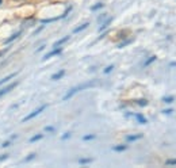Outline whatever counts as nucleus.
Segmentation results:
<instances>
[{
	"instance_id": "obj_1",
	"label": "nucleus",
	"mask_w": 176,
	"mask_h": 168,
	"mask_svg": "<svg viewBox=\"0 0 176 168\" xmlns=\"http://www.w3.org/2000/svg\"><path fill=\"white\" fill-rule=\"evenodd\" d=\"M95 86H96V81H87V83H83V84H79V86L73 87V88H70L69 91H68L67 94L64 95L62 100H64V102L69 100V99L72 98V96H75L76 94H79L80 91H84V89L91 88V87H95Z\"/></svg>"
},
{
	"instance_id": "obj_2",
	"label": "nucleus",
	"mask_w": 176,
	"mask_h": 168,
	"mask_svg": "<svg viewBox=\"0 0 176 168\" xmlns=\"http://www.w3.org/2000/svg\"><path fill=\"white\" fill-rule=\"evenodd\" d=\"M46 107H48V105H42V106H39L38 108H35L34 111H31L29 115H26L25 118L22 119V122H27V121H30V119H33V118H35V117H38L39 114H41L42 111H45L46 110Z\"/></svg>"
},
{
	"instance_id": "obj_3",
	"label": "nucleus",
	"mask_w": 176,
	"mask_h": 168,
	"mask_svg": "<svg viewBox=\"0 0 176 168\" xmlns=\"http://www.w3.org/2000/svg\"><path fill=\"white\" fill-rule=\"evenodd\" d=\"M72 11V7H68L67 10H65V12L62 14V15L57 16V18H51V19H42L41 23H43V25H46V23H51V22H56V20H60V19H64V18H67V15Z\"/></svg>"
},
{
	"instance_id": "obj_4",
	"label": "nucleus",
	"mask_w": 176,
	"mask_h": 168,
	"mask_svg": "<svg viewBox=\"0 0 176 168\" xmlns=\"http://www.w3.org/2000/svg\"><path fill=\"white\" fill-rule=\"evenodd\" d=\"M16 84H18V83H16V81H14V83H10V84L7 83V86H6V87H3V88H0V98H3V96L6 95V94H8V92H10L11 89H12L14 87L16 86Z\"/></svg>"
},
{
	"instance_id": "obj_5",
	"label": "nucleus",
	"mask_w": 176,
	"mask_h": 168,
	"mask_svg": "<svg viewBox=\"0 0 176 168\" xmlns=\"http://www.w3.org/2000/svg\"><path fill=\"white\" fill-rule=\"evenodd\" d=\"M61 53H62V48H61V46L60 48H53V50L43 56V60H49V58L54 57V56H58V54H61Z\"/></svg>"
},
{
	"instance_id": "obj_6",
	"label": "nucleus",
	"mask_w": 176,
	"mask_h": 168,
	"mask_svg": "<svg viewBox=\"0 0 176 168\" xmlns=\"http://www.w3.org/2000/svg\"><path fill=\"white\" fill-rule=\"evenodd\" d=\"M127 115H130V117H134L135 119H137L140 124H142V125L148 124V119H146V118H145L142 114H127Z\"/></svg>"
},
{
	"instance_id": "obj_7",
	"label": "nucleus",
	"mask_w": 176,
	"mask_h": 168,
	"mask_svg": "<svg viewBox=\"0 0 176 168\" xmlns=\"http://www.w3.org/2000/svg\"><path fill=\"white\" fill-rule=\"evenodd\" d=\"M20 34H22V30H19V31H16V33H14V34L11 35L10 38H7L6 41H4V45H8V44H11V42H12V41H15V39L18 38V37H19Z\"/></svg>"
},
{
	"instance_id": "obj_8",
	"label": "nucleus",
	"mask_w": 176,
	"mask_h": 168,
	"mask_svg": "<svg viewBox=\"0 0 176 168\" xmlns=\"http://www.w3.org/2000/svg\"><path fill=\"white\" fill-rule=\"evenodd\" d=\"M16 76V73H10V75H8V76H6V77H3V79L0 80V87L3 86V84H7V83L10 81L11 79H14V77Z\"/></svg>"
},
{
	"instance_id": "obj_9",
	"label": "nucleus",
	"mask_w": 176,
	"mask_h": 168,
	"mask_svg": "<svg viewBox=\"0 0 176 168\" xmlns=\"http://www.w3.org/2000/svg\"><path fill=\"white\" fill-rule=\"evenodd\" d=\"M69 35H67V37H64V38H61V39H58L57 42H54V45H53V48H58V46H61V45H64L67 41H69Z\"/></svg>"
},
{
	"instance_id": "obj_10",
	"label": "nucleus",
	"mask_w": 176,
	"mask_h": 168,
	"mask_svg": "<svg viewBox=\"0 0 176 168\" xmlns=\"http://www.w3.org/2000/svg\"><path fill=\"white\" fill-rule=\"evenodd\" d=\"M111 22H112V18H109V19L106 18V20L102 23V26L99 27V31H103V30H106V29H107V27L110 26V23H111Z\"/></svg>"
},
{
	"instance_id": "obj_11",
	"label": "nucleus",
	"mask_w": 176,
	"mask_h": 168,
	"mask_svg": "<svg viewBox=\"0 0 176 168\" xmlns=\"http://www.w3.org/2000/svg\"><path fill=\"white\" fill-rule=\"evenodd\" d=\"M88 26H90V23H88V22L81 23V25L79 26V27H76V29L73 30V33H75V34H77V33H80V31H83V30H85L87 27H88Z\"/></svg>"
},
{
	"instance_id": "obj_12",
	"label": "nucleus",
	"mask_w": 176,
	"mask_h": 168,
	"mask_svg": "<svg viewBox=\"0 0 176 168\" xmlns=\"http://www.w3.org/2000/svg\"><path fill=\"white\" fill-rule=\"evenodd\" d=\"M65 75V71L64 69H61V71H58L57 73H54L53 76H51V80H58V79H61V77Z\"/></svg>"
},
{
	"instance_id": "obj_13",
	"label": "nucleus",
	"mask_w": 176,
	"mask_h": 168,
	"mask_svg": "<svg viewBox=\"0 0 176 168\" xmlns=\"http://www.w3.org/2000/svg\"><path fill=\"white\" fill-rule=\"evenodd\" d=\"M142 138V134H133V136H127L126 137V140H127L129 143H131V141H137V140Z\"/></svg>"
},
{
	"instance_id": "obj_14",
	"label": "nucleus",
	"mask_w": 176,
	"mask_h": 168,
	"mask_svg": "<svg viewBox=\"0 0 176 168\" xmlns=\"http://www.w3.org/2000/svg\"><path fill=\"white\" fill-rule=\"evenodd\" d=\"M127 149V145H125V144H122V145H117L112 148V151H115V152H123V151H126Z\"/></svg>"
},
{
	"instance_id": "obj_15",
	"label": "nucleus",
	"mask_w": 176,
	"mask_h": 168,
	"mask_svg": "<svg viewBox=\"0 0 176 168\" xmlns=\"http://www.w3.org/2000/svg\"><path fill=\"white\" fill-rule=\"evenodd\" d=\"M135 105L141 106V107H145V106H148V100L146 99H137V100H135Z\"/></svg>"
},
{
	"instance_id": "obj_16",
	"label": "nucleus",
	"mask_w": 176,
	"mask_h": 168,
	"mask_svg": "<svg viewBox=\"0 0 176 168\" xmlns=\"http://www.w3.org/2000/svg\"><path fill=\"white\" fill-rule=\"evenodd\" d=\"M173 100H175V96H164L163 98V102L167 103V105H171Z\"/></svg>"
},
{
	"instance_id": "obj_17",
	"label": "nucleus",
	"mask_w": 176,
	"mask_h": 168,
	"mask_svg": "<svg viewBox=\"0 0 176 168\" xmlns=\"http://www.w3.org/2000/svg\"><path fill=\"white\" fill-rule=\"evenodd\" d=\"M92 163V159H79V164L84 165V164H90Z\"/></svg>"
},
{
	"instance_id": "obj_18",
	"label": "nucleus",
	"mask_w": 176,
	"mask_h": 168,
	"mask_svg": "<svg viewBox=\"0 0 176 168\" xmlns=\"http://www.w3.org/2000/svg\"><path fill=\"white\" fill-rule=\"evenodd\" d=\"M153 61H156V56H152V57L148 58V60L144 63V67H148V65H151V64L153 63Z\"/></svg>"
},
{
	"instance_id": "obj_19",
	"label": "nucleus",
	"mask_w": 176,
	"mask_h": 168,
	"mask_svg": "<svg viewBox=\"0 0 176 168\" xmlns=\"http://www.w3.org/2000/svg\"><path fill=\"white\" fill-rule=\"evenodd\" d=\"M104 7V4L103 3H98L96 6H92L91 7V11H96V10H100V8H103Z\"/></svg>"
},
{
	"instance_id": "obj_20",
	"label": "nucleus",
	"mask_w": 176,
	"mask_h": 168,
	"mask_svg": "<svg viewBox=\"0 0 176 168\" xmlns=\"http://www.w3.org/2000/svg\"><path fill=\"white\" fill-rule=\"evenodd\" d=\"M42 137H43V134H37V136H34V137H31V138H30V143H34V141H38V140H41Z\"/></svg>"
},
{
	"instance_id": "obj_21",
	"label": "nucleus",
	"mask_w": 176,
	"mask_h": 168,
	"mask_svg": "<svg viewBox=\"0 0 176 168\" xmlns=\"http://www.w3.org/2000/svg\"><path fill=\"white\" fill-rule=\"evenodd\" d=\"M165 165H176V159H169V160H167Z\"/></svg>"
},
{
	"instance_id": "obj_22",
	"label": "nucleus",
	"mask_w": 176,
	"mask_h": 168,
	"mask_svg": "<svg viewBox=\"0 0 176 168\" xmlns=\"http://www.w3.org/2000/svg\"><path fill=\"white\" fill-rule=\"evenodd\" d=\"M95 138V134H88V136H84L83 140L84 141H90V140H93Z\"/></svg>"
},
{
	"instance_id": "obj_23",
	"label": "nucleus",
	"mask_w": 176,
	"mask_h": 168,
	"mask_svg": "<svg viewBox=\"0 0 176 168\" xmlns=\"http://www.w3.org/2000/svg\"><path fill=\"white\" fill-rule=\"evenodd\" d=\"M112 69H114V65H109V67L106 68V69H104V71H103V72H104V73H106V75H107V73H110V72H111V71H112Z\"/></svg>"
},
{
	"instance_id": "obj_24",
	"label": "nucleus",
	"mask_w": 176,
	"mask_h": 168,
	"mask_svg": "<svg viewBox=\"0 0 176 168\" xmlns=\"http://www.w3.org/2000/svg\"><path fill=\"white\" fill-rule=\"evenodd\" d=\"M131 42V39H127V41H125V42H122V44H119L118 45V48L121 49V48H123V46H126V45H129Z\"/></svg>"
},
{
	"instance_id": "obj_25",
	"label": "nucleus",
	"mask_w": 176,
	"mask_h": 168,
	"mask_svg": "<svg viewBox=\"0 0 176 168\" xmlns=\"http://www.w3.org/2000/svg\"><path fill=\"white\" fill-rule=\"evenodd\" d=\"M106 18H107V14H103V15L99 16V19H98V22H102V20H104Z\"/></svg>"
},
{
	"instance_id": "obj_26",
	"label": "nucleus",
	"mask_w": 176,
	"mask_h": 168,
	"mask_svg": "<svg viewBox=\"0 0 176 168\" xmlns=\"http://www.w3.org/2000/svg\"><path fill=\"white\" fill-rule=\"evenodd\" d=\"M45 130H46V132H54V127H53V126H46Z\"/></svg>"
},
{
	"instance_id": "obj_27",
	"label": "nucleus",
	"mask_w": 176,
	"mask_h": 168,
	"mask_svg": "<svg viewBox=\"0 0 176 168\" xmlns=\"http://www.w3.org/2000/svg\"><path fill=\"white\" fill-rule=\"evenodd\" d=\"M163 113H164V114H172L173 110H171V108H167V110H164Z\"/></svg>"
},
{
	"instance_id": "obj_28",
	"label": "nucleus",
	"mask_w": 176,
	"mask_h": 168,
	"mask_svg": "<svg viewBox=\"0 0 176 168\" xmlns=\"http://www.w3.org/2000/svg\"><path fill=\"white\" fill-rule=\"evenodd\" d=\"M10 144H11V140H10V141H6V143H3V145H1V146H3V148H6V146H10Z\"/></svg>"
},
{
	"instance_id": "obj_29",
	"label": "nucleus",
	"mask_w": 176,
	"mask_h": 168,
	"mask_svg": "<svg viewBox=\"0 0 176 168\" xmlns=\"http://www.w3.org/2000/svg\"><path fill=\"white\" fill-rule=\"evenodd\" d=\"M69 137H70V133H65V136H62L61 138H62V140H68Z\"/></svg>"
},
{
	"instance_id": "obj_30",
	"label": "nucleus",
	"mask_w": 176,
	"mask_h": 168,
	"mask_svg": "<svg viewBox=\"0 0 176 168\" xmlns=\"http://www.w3.org/2000/svg\"><path fill=\"white\" fill-rule=\"evenodd\" d=\"M1 3H3V0H0V4H1Z\"/></svg>"
}]
</instances>
